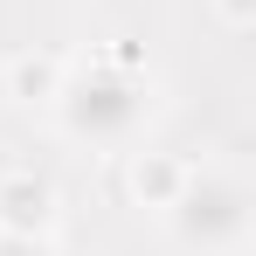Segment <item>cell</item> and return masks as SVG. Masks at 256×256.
I'll list each match as a JSON object with an SVG mask.
<instances>
[{
  "instance_id": "1",
  "label": "cell",
  "mask_w": 256,
  "mask_h": 256,
  "mask_svg": "<svg viewBox=\"0 0 256 256\" xmlns=\"http://www.w3.org/2000/svg\"><path fill=\"white\" fill-rule=\"evenodd\" d=\"M56 104H62V125L76 138H125L146 118V84L132 70H118V62H97L84 76L56 84Z\"/></svg>"
},
{
  "instance_id": "2",
  "label": "cell",
  "mask_w": 256,
  "mask_h": 256,
  "mask_svg": "<svg viewBox=\"0 0 256 256\" xmlns=\"http://www.w3.org/2000/svg\"><path fill=\"white\" fill-rule=\"evenodd\" d=\"M166 208H180V236L201 242V250H228L250 228V194L236 180H194V187L173 194Z\"/></svg>"
},
{
  "instance_id": "3",
  "label": "cell",
  "mask_w": 256,
  "mask_h": 256,
  "mask_svg": "<svg viewBox=\"0 0 256 256\" xmlns=\"http://www.w3.org/2000/svg\"><path fill=\"white\" fill-rule=\"evenodd\" d=\"M48 194L42 180H7L0 187V222H7V236H42V222H48Z\"/></svg>"
},
{
  "instance_id": "4",
  "label": "cell",
  "mask_w": 256,
  "mask_h": 256,
  "mask_svg": "<svg viewBox=\"0 0 256 256\" xmlns=\"http://www.w3.org/2000/svg\"><path fill=\"white\" fill-rule=\"evenodd\" d=\"M138 194H152V201H173V194H180V173H173V166H160V160H152V166H138Z\"/></svg>"
},
{
  "instance_id": "5",
  "label": "cell",
  "mask_w": 256,
  "mask_h": 256,
  "mask_svg": "<svg viewBox=\"0 0 256 256\" xmlns=\"http://www.w3.org/2000/svg\"><path fill=\"white\" fill-rule=\"evenodd\" d=\"M14 90H21V97H35V90L56 97V70H48V62H21V70H14Z\"/></svg>"
},
{
  "instance_id": "6",
  "label": "cell",
  "mask_w": 256,
  "mask_h": 256,
  "mask_svg": "<svg viewBox=\"0 0 256 256\" xmlns=\"http://www.w3.org/2000/svg\"><path fill=\"white\" fill-rule=\"evenodd\" d=\"M0 256H48L35 236H0Z\"/></svg>"
}]
</instances>
